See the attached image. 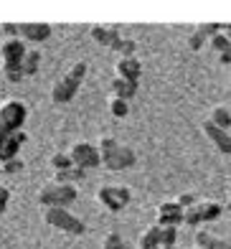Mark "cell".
Here are the masks:
<instances>
[{"label": "cell", "mask_w": 231, "mask_h": 249, "mask_svg": "<svg viewBox=\"0 0 231 249\" xmlns=\"http://www.w3.org/2000/svg\"><path fill=\"white\" fill-rule=\"evenodd\" d=\"M99 155H102V165L107 168V171H127V168H132L137 163V155L132 148H127L122 145L117 138H112V135H105V138H99Z\"/></svg>", "instance_id": "1"}, {"label": "cell", "mask_w": 231, "mask_h": 249, "mask_svg": "<svg viewBox=\"0 0 231 249\" xmlns=\"http://www.w3.org/2000/svg\"><path fill=\"white\" fill-rule=\"evenodd\" d=\"M87 61H76L66 69V74H61L59 79L53 82L51 87V102L53 105H69V102L74 99V94L79 92V87H82L84 76H87Z\"/></svg>", "instance_id": "2"}, {"label": "cell", "mask_w": 231, "mask_h": 249, "mask_svg": "<svg viewBox=\"0 0 231 249\" xmlns=\"http://www.w3.org/2000/svg\"><path fill=\"white\" fill-rule=\"evenodd\" d=\"M26 43H23V38H8L0 43V61H3V74L8 82H20L23 76V59H26Z\"/></svg>", "instance_id": "3"}, {"label": "cell", "mask_w": 231, "mask_h": 249, "mask_svg": "<svg viewBox=\"0 0 231 249\" xmlns=\"http://www.w3.org/2000/svg\"><path fill=\"white\" fill-rule=\"evenodd\" d=\"M76 188L74 186H66V183H46L41 191H38V203L43 209H69L71 203L76 201Z\"/></svg>", "instance_id": "4"}, {"label": "cell", "mask_w": 231, "mask_h": 249, "mask_svg": "<svg viewBox=\"0 0 231 249\" xmlns=\"http://www.w3.org/2000/svg\"><path fill=\"white\" fill-rule=\"evenodd\" d=\"M28 120V107L20 99H5L0 102V130L5 132H20Z\"/></svg>", "instance_id": "5"}, {"label": "cell", "mask_w": 231, "mask_h": 249, "mask_svg": "<svg viewBox=\"0 0 231 249\" xmlns=\"http://www.w3.org/2000/svg\"><path fill=\"white\" fill-rule=\"evenodd\" d=\"M43 221L53 226V229H59V231H66V234H74V236H82L87 231V224L74 216L69 209H46L43 211Z\"/></svg>", "instance_id": "6"}, {"label": "cell", "mask_w": 231, "mask_h": 249, "mask_svg": "<svg viewBox=\"0 0 231 249\" xmlns=\"http://www.w3.org/2000/svg\"><path fill=\"white\" fill-rule=\"evenodd\" d=\"M97 201L112 213H120L127 203L132 201V194L127 186H102L97 191Z\"/></svg>", "instance_id": "7"}, {"label": "cell", "mask_w": 231, "mask_h": 249, "mask_svg": "<svg viewBox=\"0 0 231 249\" xmlns=\"http://www.w3.org/2000/svg\"><path fill=\"white\" fill-rule=\"evenodd\" d=\"M69 155H71V160L76 168H84V171H94V168L102 165V155H99V148L94 142H74L71 148H69Z\"/></svg>", "instance_id": "8"}, {"label": "cell", "mask_w": 231, "mask_h": 249, "mask_svg": "<svg viewBox=\"0 0 231 249\" xmlns=\"http://www.w3.org/2000/svg\"><path fill=\"white\" fill-rule=\"evenodd\" d=\"M28 140V135L26 132H5V130H0V165L8 163V160H16L20 148L26 145Z\"/></svg>", "instance_id": "9"}, {"label": "cell", "mask_w": 231, "mask_h": 249, "mask_svg": "<svg viewBox=\"0 0 231 249\" xmlns=\"http://www.w3.org/2000/svg\"><path fill=\"white\" fill-rule=\"evenodd\" d=\"M221 211H224V206L216 203V201H198L193 209L186 211V224L198 226L203 221H216L218 216H221Z\"/></svg>", "instance_id": "10"}, {"label": "cell", "mask_w": 231, "mask_h": 249, "mask_svg": "<svg viewBox=\"0 0 231 249\" xmlns=\"http://www.w3.org/2000/svg\"><path fill=\"white\" fill-rule=\"evenodd\" d=\"M203 132H206V138L211 140V145L221 155H231V135H229V130H221V127H216V124H211L209 120H206L203 122Z\"/></svg>", "instance_id": "11"}, {"label": "cell", "mask_w": 231, "mask_h": 249, "mask_svg": "<svg viewBox=\"0 0 231 249\" xmlns=\"http://www.w3.org/2000/svg\"><path fill=\"white\" fill-rule=\"evenodd\" d=\"M140 74H142V66H140V59H137V56H127V59L120 56L117 64H114V76L127 79V82L140 84Z\"/></svg>", "instance_id": "12"}, {"label": "cell", "mask_w": 231, "mask_h": 249, "mask_svg": "<svg viewBox=\"0 0 231 249\" xmlns=\"http://www.w3.org/2000/svg\"><path fill=\"white\" fill-rule=\"evenodd\" d=\"M89 33H91V38H94L97 43H102V46H107V49H112V51H114V46L122 41V33H120L117 26H91Z\"/></svg>", "instance_id": "13"}, {"label": "cell", "mask_w": 231, "mask_h": 249, "mask_svg": "<svg viewBox=\"0 0 231 249\" xmlns=\"http://www.w3.org/2000/svg\"><path fill=\"white\" fill-rule=\"evenodd\" d=\"M18 28H20V36L26 41H33V43L46 41L51 36V26L49 23H18Z\"/></svg>", "instance_id": "14"}, {"label": "cell", "mask_w": 231, "mask_h": 249, "mask_svg": "<svg viewBox=\"0 0 231 249\" xmlns=\"http://www.w3.org/2000/svg\"><path fill=\"white\" fill-rule=\"evenodd\" d=\"M109 89H112V97H120V99H132L137 94V89H140V84L137 82H127V79H120V76H114L112 82H109Z\"/></svg>", "instance_id": "15"}, {"label": "cell", "mask_w": 231, "mask_h": 249, "mask_svg": "<svg viewBox=\"0 0 231 249\" xmlns=\"http://www.w3.org/2000/svg\"><path fill=\"white\" fill-rule=\"evenodd\" d=\"M193 239H195V247H198V249H231L229 242H224L221 236H216V234L206 231V229H201Z\"/></svg>", "instance_id": "16"}, {"label": "cell", "mask_w": 231, "mask_h": 249, "mask_svg": "<svg viewBox=\"0 0 231 249\" xmlns=\"http://www.w3.org/2000/svg\"><path fill=\"white\" fill-rule=\"evenodd\" d=\"M87 178V171L84 168H69V171H61V173H53V180L56 183H66V186H74L79 183V180H84Z\"/></svg>", "instance_id": "17"}, {"label": "cell", "mask_w": 231, "mask_h": 249, "mask_svg": "<svg viewBox=\"0 0 231 249\" xmlns=\"http://www.w3.org/2000/svg\"><path fill=\"white\" fill-rule=\"evenodd\" d=\"M160 247V226L153 224L140 234V249H158Z\"/></svg>", "instance_id": "18"}, {"label": "cell", "mask_w": 231, "mask_h": 249, "mask_svg": "<svg viewBox=\"0 0 231 249\" xmlns=\"http://www.w3.org/2000/svg\"><path fill=\"white\" fill-rule=\"evenodd\" d=\"M209 122L216 124V127H221V130H229L231 127V112L226 107H213L209 115Z\"/></svg>", "instance_id": "19"}, {"label": "cell", "mask_w": 231, "mask_h": 249, "mask_svg": "<svg viewBox=\"0 0 231 249\" xmlns=\"http://www.w3.org/2000/svg\"><path fill=\"white\" fill-rule=\"evenodd\" d=\"M38 66H41V53L28 49L26 59H23V74H26V76H33V74L38 71Z\"/></svg>", "instance_id": "20"}, {"label": "cell", "mask_w": 231, "mask_h": 249, "mask_svg": "<svg viewBox=\"0 0 231 249\" xmlns=\"http://www.w3.org/2000/svg\"><path fill=\"white\" fill-rule=\"evenodd\" d=\"M51 168H53V173H61V171L74 168L71 155H69V153H53V155H51Z\"/></svg>", "instance_id": "21"}, {"label": "cell", "mask_w": 231, "mask_h": 249, "mask_svg": "<svg viewBox=\"0 0 231 249\" xmlns=\"http://www.w3.org/2000/svg\"><path fill=\"white\" fill-rule=\"evenodd\" d=\"M158 226H178L186 224V211H178V213H158Z\"/></svg>", "instance_id": "22"}, {"label": "cell", "mask_w": 231, "mask_h": 249, "mask_svg": "<svg viewBox=\"0 0 231 249\" xmlns=\"http://www.w3.org/2000/svg\"><path fill=\"white\" fill-rule=\"evenodd\" d=\"M107 107H109L112 115H114V117H120V120L130 115V107H127V102L120 99V97H109V99H107Z\"/></svg>", "instance_id": "23"}, {"label": "cell", "mask_w": 231, "mask_h": 249, "mask_svg": "<svg viewBox=\"0 0 231 249\" xmlns=\"http://www.w3.org/2000/svg\"><path fill=\"white\" fill-rule=\"evenodd\" d=\"M178 229L176 226H160V247H176Z\"/></svg>", "instance_id": "24"}, {"label": "cell", "mask_w": 231, "mask_h": 249, "mask_svg": "<svg viewBox=\"0 0 231 249\" xmlns=\"http://www.w3.org/2000/svg\"><path fill=\"white\" fill-rule=\"evenodd\" d=\"M114 51L122 53V59H127V56H135V53H137V43H135L132 38H124V36H122V41L114 46Z\"/></svg>", "instance_id": "25"}, {"label": "cell", "mask_w": 231, "mask_h": 249, "mask_svg": "<svg viewBox=\"0 0 231 249\" xmlns=\"http://www.w3.org/2000/svg\"><path fill=\"white\" fill-rule=\"evenodd\" d=\"M211 46L218 51V56L221 53H226V51H231V41H229V36L221 31V33H216V36L211 38Z\"/></svg>", "instance_id": "26"}, {"label": "cell", "mask_w": 231, "mask_h": 249, "mask_svg": "<svg viewBox=\"0 0 231 249\" xmlns=\"http://www.w3.org/2000/svg\"><path fill=\"white\" fill-rule=\"evenodd\" d=\"M195 31H198L203 38H213L216 33H221V31H224V23H203V26H198Z\"/></svg>", "instance_id": "27"}, {"label": "cell", "mask_w": 231, "mask_h": 249, "mask_svg": "<svg viewBox=\"0 0 231 249\" xmlns=\"http://www.w3.org/2000/svg\"><path fill=\"white\" fill-rule=\"evenodd\" d=\"M127 244L122 242V236H120V231H109L107 236H105V249H124Z\"/></svg>", "instance_id": "28"}, {"label": "cell", "mask_w": 231, "mask_h": 249, "mask_svg": "<svg viewBox=\"0 0 231 249\" xmlns=\"http://www.w3.org/2000/svg\"><path fill=\"white\" fill-rule=\"evenodd\" d=\"M176 201L180 203V209H183V211H188V209H193L195 203H198V196H195V194H180Z\"/></svg>", "instance_id": "29"}, {"label": "cell", "mask_w": 231, "mask_h": 249, "mask_svg": "<svg viewBox=\"0 0 231 249\" xmlns=\"http://www.w3.org/2000/svg\"><path fill=\"white\" fill-rule=\"evenodd\" d=\"M178 211H183L180 209V203L173 198V201H163V203H158V213H178Z\"/></svg>", "instance_id": "30"}, {"label": "cell", "mask_w": 231, "mask_h": 249, "mask_svg": "<svg viewBox=\"0 0 231 249\" xmlns=\"http://www.w3.org/2000/svg\"><path fill=\"white\" fill-rule=\"evenodd\" d=\"M203 43H206V38L201 36L198 31H193L191 36H188V49H191V51H201V46H203Z\"/></svg>", "instance_id": "31"}, {"label": "cell", "mask_w": 231, "mask_h": 249, "mask_svg": "<svg viewBox=\"0 0 231 249\" xmlns=\"http://www.w3.org/2000/svg\"><path fill=\"white\" fill-rule=\"evenodd\" d=\"M23 168H26V163H23L20 158H16V160H8V163H3V171H5V173H10V176H13V173H20Z\"/></svg>", "instance_id": "32"}, {"label": "cell", "mask_w": 231, "mask_h": 249, "mask_svg": "<svg viewBox=\"0 0 231 249\" xmlns=\"http://www.w3.org/2000/svg\"><path fill=\"white\" fill-rule=\"evenodd\" d=\"M8 201H10V191L0 183V216L5 213V209H8Z\"/></svg>", "instance_id": "33"}, {"label": "cell", "mask_w": 231, "mask_h": 249, "mask_svg": "<svg viewBox=\"0 0 231 249\" xmlns=\"http://www.w3.org/2000/svg\"><path fill=\"white\" fill-rule=\"evenodd\" d=\"M3 31H5V33H10V38H20V36H18V33H20L18 23H3Z\"/></svg>", "instance_id": "34"}, {"label": "cell", "mask_w": 231, "mask_h": 249, "mask_svg": "<svg viewBox=\"0 0 231 249\" xmlns=\"http://www.w3.org/2000/svg\"><path fill=\"white\" fill-rule=\"evenodd\" d=\"M224 33H226L229 41H231V23H224Z\"/></svg>", "instance_id": "35"}, {"label": "cell", "mask_w": 231, "mask_h": 249, "mask_svg": "<svg viewBox=\"0 0 231 249\" xmlns=\"http://www.w3.org/2000/svg\"><path fill=\"white\" fill-rule=\"evenodd\" d=\"M226 209L231 211V191H229V201H226Z\"/></svg>", "instance_id": "36"}, {"label": "cell", "mask_w": 231, "mask_h": 249, "mask_svg": "<svg viewBox=\"0 0 231 249\" xmlns=\"http://www.w3.org/2000/svg\"><path fill=\"white\" fill-rule=\"evenodd\" d=\"M163 249H176V247H163Z\"/></svg>", "instance_id": "37"}, {"label": "cell", "mask_w": 231, "mask_h": 249, "mask_svg": "<svg viewBox=\"0 0 231 249\" xmlns=\"http://www.w3.org/2000/svg\"><path fill=\"white\" fill-rule=\"evenodd\" d=\"M191 249H198V247H191Z\"/></svg>", "instance_id": "38"}, {"label": "cell", "mask_w": 231, "mask_h": 249, "mask_svg": "<svg viewBox=\"0 0 231 249\" xmlns=\"http://www.w3.org/2000/svg\"><path fill=\"white\" fill-rule=\"evenodd\" d=\"M158 249H163V247H158Z\"/></svg>", "instance_id": "39"}, {"label": "cell", "mask_w": 231, "mask_h": 249, "mask_svg": "<svg viewBox=\"0 0 231 249\" xmlns=\"http://www.w3.org/2000/svg\"><path fill=\"white\" fill-rule=\"evenodd\" d=\"M124 249H130V247H124Z\"/></svg>", "instance_id": "40"}]
</instances>
